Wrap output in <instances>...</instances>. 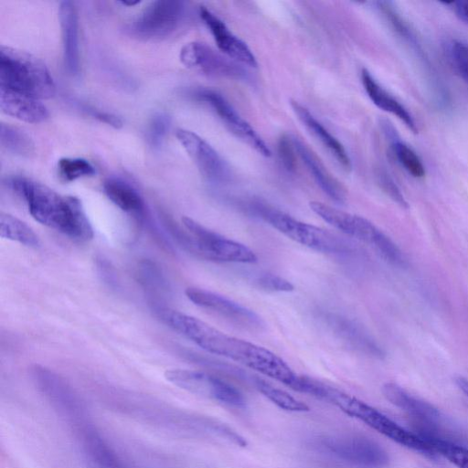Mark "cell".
I'll use <instances>...</instances> for the list:
<instances>
[{
  "mask_svg": "<svg viewBox=\"0 0 468 468\" xmlns=\"http://www.w3.org/2000/svg\"><path fill=\"white\" fill-rule=\"evenodd\" d=\"M162 321L197 346L297 389L300 376L280 356L249 341L229 335L206 322L179 311L158 309Z\"/></svg>",
  "mask_w": 468,
  "mask_h": 468,
  "instance_id": "cell-1",
  "label": "cell"
},
{
  "mask_svg": "<svg viewBox=\"0 0 468 468\" xmlns=\"http://www.w3.org/2000/svg\"><path fill=\"white\" fill-rule=\"evenodd\" d=\"M10 184L24 199L35 220L76 240L92 239V226L77 197L60 196L48 186L25 177H14Z\"/></svg>",
  "mask_w": 468,
  "mask_h": 468,
  "instance_id": "cell-2",
  "label": "cell"
},
{
  "mask_svg": "<svg viewBox=\"0 0 468 468\" xmlns=\"http://www.w3.org/2000/svg\"><path fill=\"white\" fill-rule=\"evenodd\" d=\"M305 393L326 400L394 442L431 458L435 451L419 434L412 433L367 403L317 379L308 378Z\"/></svg>",
  "mask_w": 468,
  "mask_h": 468,
  "instance_id": "cell-3",
  "label": "cell"
},
{
  "mask_svg": "<svg viewBox=\"0 0 468 468\" xmlns=\"http://www.w3.org/2000/svg\"><path fill=\"white\" fill-rule=\"evenodd\" d=\"M0 87L38 100L49 99L56 86L45 63L33 55L10 47H0Z\"/></svg>",
  "mask_w": 468,
  "mask_h": 468,
  "instance_id": "cell-4",
  "label": "cell"
},
{
  "mask_svg": "<svg viewBox=\"0 0 468 468\" xmlns=\"http://www.w3.org/2000/svg\"><path fill=\"white\" fill-rule=\"evenodd\" d=\"M185 230L173 227L176 238L196 256L218 262L253 263L258 258L246 245L213 231L191 218L183 217Z\"/></svg>",
  "mask_w": 468,
  "mask_h": 468,
  "instance_id": "cell-5",
  "label": "cell"
},
{
  "mask_svg": "<svg viewBox=\"0 0 468 468\" xmlns=\"http://www.w3.org/2000/svg\"><path fill=\"white\" fill-rule=\"evenodd\" d=\"M250 208L287 238L316 251L347 254L354 250V244L350 240L320 227L300 221L264 204L254 203Z\"/></svg>",
  "mask_w": 468,
  "mask_h": 468,
  "instance_id": "cell-6",
  "label": "cell"
},
{
  "mask_svg": "<svg viewBox=\"0 0 468 468\" xmlns=\"http://www.w3.org/2000/svg\"><path fill=\"white\" fill-rule=\"evenodd\" d=\"M309 206L323 220L341 232L367 243L389 263H396L401 259L402 251L399 247L367 218L319 201H312Z\"/></svg>",
  "mask_w": 468,
  "mask_h": 468,
  "instance_id": "cell-7",
  "label": "cell"
},
{
  "mask_svg": "<svg viewBox=\"0 0 468 468\" xmlns=\"http://www.w3.org/2000/svg\"><path fill=\"white\" fill-rule=\"evenodd\" d=\"M165 378L183 390L229 407L240 408L246 403L243 394L235 386L206 372L171 368L165 372Z\"/></svg>",
  "mask_w": 468,
  "mask_h": 468,
  "instance_id": "cell-8",
  "label": "cell"
},
{
  "mask_svg": "<svg viewBox=\"0 0 468 468\" xmlns=\"http://www.w3.org/2000/svg\"><path fill=\"white\" fill-rule=\"evenodd\" d=\"M318 446L329 456L356 468H384L388 463L386 451L364 436L326 437L320 440Z\"/></svg>",
  "mask_w": 468,
  "mask_h": 468,
  "instance_id": "cell-9",
  "label": "cell"
},
{
  "mask_svg": "<svg viewBox=\"0 0 468 468\" xmlns=\"http://www.w3.org/2000/svg\"><path fill=\"white\" fill-rule=\"evenodd\" d=\"M185 292L187 299L197 306L239 328L252 332L261 330L264 326L257 314L223 295L197 287H188Z\"/></svg>",
  "mask_w": 468,
  "mask_h": 468,
  "instance_id": "cell-10",
  "label": "cell"
},
{
  "mask_svg": "<svg viewBox=\"0 0 468 468\" xmlns=\"http://www.w3.org/2000/svg\"><path fill=\"white\" fill-rule=\"evenodd\" d=\"M179 58L186 68L207 76L233 80L245 79L247 76L241 64L203 42L186 44L181 48Z\"/></svg>",
  "mask_w": 468,
  "mask_h": 468,
  "instance_id": "cell-11",
  "label": "cell"
},
{
  "mask_svg": "<svg viewBox=\"0 0 468 468\" xmlns=\"http://www.w3.org/2000/svg\"><path fill=\"white\" fill-rule=\"evenodd\" d=\"M195 96L208 105L236 137L258 154L265 157L271 156V153L268 144L221 94L211 90H199Z\"/></svg>",
  "mask_w": 468,
  "mask_h": 468,
  "instance_id": "cell-12",
  "label": "cell"
},
{
  "mask_svg": "<svg viewBox=\"0 0 468 468\" xmlns=\"http://www.w3.org/2000/svg\"><path fill=\"white\" fill-rule=\"evenodd\" d=\"M184 10L182 1H154L136 18L133 30L139 37L145 38L166 37L178 27Z\"/></svg>",
  "mask_w": 468,
  "mask_h": 468,
  "instance_id": "cell-13",
  "label": "cell"
},
{
  "mask_svg": "<svg viewBox=\"0 0 468 468\" xmlns=\"http://www.w3.org/2000/svg\"><path fill=\"white\" fill-rule=\"evenodd\" d=\"M176 135L207 180L213 183L228 180L229 177V167L209 144L197 133L185 129H178Z\"/></svg>",
  "mask_w": 468,
  "mask_h": 468,
  "instance_id": "cell-14",
  "label": "cell"
},
{
  "mask_svg": "<svg viewBox=\"0 0 468 468\" xmlns=\"http://www.w3.org/2000/svg\"><path fill=\"white\" fill-rule=\"evenodd\" d=\"M381 391L387 400L421 424L418 434H432L441 419L439 411L432 405L410 395L396 383H385Z\"/></svg>",
  "mask_w": 468,
  "mask_h": 468,
  "instance_id": "cell-15",
  "label": "cell"
},
{
  "mask_svg": "<svg viewBox=\"0 0 468 468\" xmlns=\"http://www.w3.org/2000/svg\"><path fill=\"white\" fill-rule=\"evenodd\" d=\"M199 16L221 53L241 65L257 67L256 58L250 48L220 18L205 6H200Z\"/></svg>",
  "mask_w": 468,
  "mask_h": 468,
  "instance_id": "cell-16",
  "label": "cell"
},
{
  "mask_svg": "<svg viewBox=\"0 0 468 468\" xmlns=\"http://www.w3.org/2000/svg\"><path fill=\"white\" fill-rule=\"evenodd\" d=\"M35 382L48 401L66 414H76L80 401L71 387L50 369L37 366L33 370Z\"/></svg>",
  "mask_w": 468,
  "mask_h": 468,
  "instance_id": "cell-17",
  "label": "cell"
},
{
  "mask_svg": "<svg viewBox=\"0 0 468 468\" xmlns=\"http://www.w3.org/2000/svg\"><path fill=\"white\" fill-rule=\"evenodd\" d=\"M324 320L333 334L350 348L369 356H383L380 346L356 322L335 314H325Z\"/></svg>",
  "mask_w": 468,
  "mask_h": 468,
  "instance_id": "cell-18",
  "label": "cell"
},
{
  "mask_svg": "<svg viewBox=\"0 0 468 468\" xmlns=\"http://www.w3.org/2000/svg\"><path fill=\"white\" fill-rule=\"evenodd\" d=\"M65 69L71 76L80 71L79 23L74 3L61 1L58 9Z\"/></svg>",
  "mask_w": 468,
  "mask_h": 468,
  "instance_id": "cell-19",
  "label": "cell"
},
{
  "mask_svg": "<svg viewBox=\"0 0 468 468\" xmlns=\"http://www.w3.org/2000/svg\"><path fill=\"white\" fill-rule=\"evenodd\" d=\"M1 111L19 121L39 123L48 118L47 107L38 99L0 87Z\"/></svg>",
  "mask_w": 468,
  "mask_h": 468,
  "instance_id": "cell-20",
  "label": "cell"
},
{
  "mask_svg": "<svg viewBox=\"0 0 468 468\" xmlns=\"http://www.w3.org/2000/svg\"><path fill=\"white\" fill-rule=\"evenodd\" d=\"M291 107L303 125L324 145L336 162L346 171L351 170L352 164L343 144L328 130L296 101H291Z\"/></svg>",
  "mask_w": 468,
  "mask_h": 468,
  "instance_id": "cell-21",
  "label": "cell"
},
{
  "mask_svg": "<svg viewBox=\"0 0 468 468\" xmlns=\"http://www.w3.org/2000/svg\"><path fill=\"white\" fill-rule=\"evenodd\" d=\"M292 140L297 154L300 156L319 187L331 199L339 203L343 202L346 198V192L341 184L325 169L315 154L302 141L296 137H292Z\"/></svg>",
  "mask_w": 468,
  "mask_h": 468,
  "instance_id": "cell-22",
  "label": "cell"
},
{
  "mask_svg": "<svg viewBox=\"0 0 468 468\" xmlns=\"http://www.w3.org/2000/svg\"><path fill=\"white\" fill-rule=\"evenodd\" d=\"M361 81L368 98L378 108L396 116L412 133H418L417 124L410 112L384 90L366 69H362Z\"/></svg>",
  "mask_w": 468,
  "mask_h": 468,
  "instance_id": "cell-23",
  "label": "cell"
},
{
  "mask_svg": "<svg viewBox=\"0 0 468 468\" xmlns=\"http://www.w3.org/2000/svg\"><path fill=\"white\" fill-rule=\"evenodd\" d=\"M107 197L121 210L141 218L144 214V202L138 190L121 178L112 177L103 184Z\"/></svg>",
  "mask_w": 468,
  "mask_h": 468,
  "instance_id": "cell-24",
  "label": "cell"
},
{
  "mask_svg": "<svg viewBox=\"0 0 468 468\" xmlns=\"http://www.w3.org/2000/svg\"><path fill=\"white\" fill-rule=\"evenodd\" d=\"M82 448L94 468H122L113 450L96 432L88 431L84 433Z\"/></svg>",
  "mask_w": 468,
  "mask_h": 468,
  "instance_id": "cell-25",
  "label": "cell"
},
{
  "mask_svg": "<svg viewBox=\"0 0 468 468\" xmlns=\"http://www.w3.org/2000/svg\"><path fill=\"white\" fill-rule=\"evenodd\" d=\"M0 236L27 247L37 248L39 246L37 235L28 225L5 212L0 214Z\"/></svg>",
  "mask_w": 468,
  "mask_h": 468,
  "instance_id": "cell-26",
  "label": "cell"
},
{
  "mask_svg": "<svg viewBox=\"0 0 468 468\" xmlns=\"http://www.w3.org/2000/svg\"><path fill=\"white\" fill-rule=\"evenodd\" d=\"M0 142L4 149L16 155L30 157L35 153V144L29 135L10 124L1 123Z\"/></svg>",
  "mask_w": 468,
  "mask_h": 468,
  "instance_id": "cell-27",
  "label": "cell"
},
{
  "mask_svg": "<svg viewBox=\"0 0 468 468\" xmlns=\"http://www.w3.org/2000/svg\"><path fill=\"white\" fill-rule=\"evenodd\" d=\"M254 385L260 393L283 410L290 412H305L309 410V407L304 402L263 379L255 378Z\"/></svg>",
  "mask_w": 468,
  "mask_h": 468,
  "instance_id": "cell-28",
  "label": "cell"
},
{
  "mask_svg": "<svg viewBox=\"0 0 468 468\" xmlns=\"http://www.w3.org/2000/svg\"><path fill=\"white\" fill-rule=\"evenodd\" d=\"M420 436L431 445L437 454L447 459L457 468H468V448L439 438L434 434H421Z\"/></svg>",
  "mask_w": 468,
  "mask_h": 468,
  "instance_id": "cell-29",
  "label": "cell"
},
{
  "mask_svg": "<svg viewBox=\"0 0 468 468\" xmlns=\"http://www.w3.org/2000/svg\"><path fill=\"white\" fill-rule=\"evenodd\" d=\"M393 152L404 169L412 176L420 178L425 175V168L418 154L405 143L393 139Z\"/></svg>",
  "mask_w": 468,
  "mask_h": 468,
  "instance_id": "cell-30",
  "label": "cell"
},
{
  "mask_svg": "<svg viewBox=\"0 0 468 468\" xmlns=\"http://www.w3.org/2000/svg\"><path fill=\"white\" fill-rule=\"evenodd\" d=\"M58 174L67 182L95 175L94 166L83 158H61L58 163Z\"/></svg>",
  "mask_w": 468,
  "mask_h": 468,
  "instance_id": "cell-31",
  "label": "cell"
},
{
  "mask_svg": "<svg viewBox=\"0 0 468 468\" xmlns=\"http://www.w3.org/2000/svg\"><path fill=\"white\" fill-rule=\"evenodd\" d=\"M170 124L169 116L164 112L155 113L150 120L147 129V140L154 148L162 145L168 132Z\"/></svg>",
  "mask_w": 468,
  "mask_h": 468,
  "instance_id": "cell-32",
  "label": "cell"
},
{
  "mask_svg": "<svg viewBox=\"0 0 468 468\" xmlns=\"http://www.w3.org/2000/svg\"><path fill=\"white\" fill-rule=\"evenodd\" d=\"M256 283L261 289L270 292H292L293 284L288 280L276 274L264 273L256 279Z\"/></svg>",
  "mask_w": 468,
  "mask_h": 468,
  "instance_id": "cell-33",
  "label": "cell"
},
{
  "mask_svg": "<svg viewBox=\"0 0 468 468\" xmlns=\"http://www.w3.org/2000/svg\"><path fill=\"white\" fill-rule=\"evenodd\" d=\"M452 58L461 77L468 85V44L454 41L452 46Z\"/></svg>",
  "mask_w": 468,
  "mask_h": 468,
  "instance_id": "cell-34",
  "label": "cell"
},
{
  "mask_svg": "<svg viewBox=\"0 0 468 468\" xmlns=\"http://www.w3.org/2000/svg\"><path fill=\"white\" fill-rule=\"evenodd\" d=\"M295 148L292 138L289 136H282L278 143V154L283 165L288 171L295 169Z\"/></svg>",
  "mask_w": 468,
  "mask_h": 468,
  "instance_id": "cell-35",
  "label": "cell"
},
{
  "mask_svg": "<svg viewBox=\"0 0 468 468\" xmlns=\"http://www.w3.org/2000/svg\"><path fill=\"white\" fill-rule=\"evenodd\" d=\"M381 182L384 190L394 201L399 204L402 207H408V204L402 194L390 178L385 177Z\"/></svg>",
  "mask_w": 468,
  "mask_h": 468,
  "instance_id": "cell-36",
  "label": "cell"
},
{
  "mask_svg": "<svg viewBox=\"0 0 468 468\" xmlns=\"http://www.w3.org/2000/svg\"><path fill=\"white\" fill-rule=\"evenodd\" d=\"M91 114L101 122H103L114 128H120L122 126V120L114 114L100 112V111H92Z\"/></svg>",
  "mask_w": 468,
  "mask_h": 468,
  "instance_id": "cell-37",
  "label": "cell"
},
{
  "mask_svg": "<svg viewBox=\"0 0 468 468\" xmlns=\"http://www.w3.org/2000/svg\"><path fill=\"white\" fill-rule=\"evenodd\" d=\"M454 5L456 15L464 22L468 23V0L452 2Z\"/></svg>",
  "mask_w": 468,
  "mask_h": 468,
  "instance_id": "cell-38",
  "label": "cell"
},
{
  "mask_svg": "<svg viewBox=\"0 0 468 468\" xmlns=\"http://www.w3.org/2000/svg\"><path fill=\"white\" fill-rule=\"evenodd\" d=\"M456 385L458 388L464 393V395L468 398V379L463 377H458L455 379Z\"/></svg>",
  "mask_w": 468,
  "mask_h": 468,
  "instance_id": "cell-39",
  "label": "cell"
},
{
  "mask_svg": "<svg viewBox=\"0 0 468 468\" xmlns=\"http://www.w3.org/2000/svg\"><path fill=\"white\" fill-rule=\"evenodd\" d=\"M122 5H135L137 4H139L140 2L139 1H135V2H126V1H123V2H121Z\"/></svg>",
  "mask_w": 468,
  "mask_h": 468,
  "instance_id": "cell-40",
  "label": "cell"
}]
</instances>
